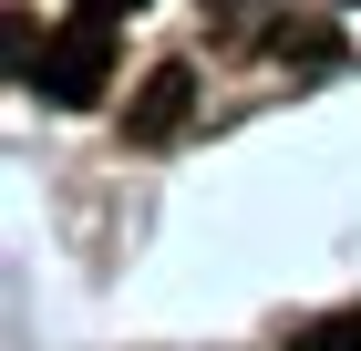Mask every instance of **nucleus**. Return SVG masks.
<instances>
[{
    "label": "nucleus",
    "mask_w": 361,
    "mask_h": 351,
    "mask_svg": "<svg viewBox=\"0 0 361 351\" xmlns=\"http://www.w3.org/2000/svg\"><path fill=\"white\" fill-rule=\"evenodd\" d=\"M0 31H11V83H31V73H42V21H31V11H11Z\"/></svg>",
    "instance_id": "39448f33"
},
{
    "label": "nucleus",
    "mask_w": 361,
    "mask_h": 351,
    "mask_svg": "<svg viewBox=\"0 0 361 351\" xmlns=\"http://www.w3.org/2000/svg\"><path fill=\"white\" fill-rule=\"evenodd\" d=\"M186 114H196V73H186V62H155V73H145V93L124 104V135H135V145H166Z\"/></svg>",
    "instance_id": "f03ea898"
},
{
    "label": "nucleus",
    "mask_w": 361,
    "mask_h": 351,
    "mask_svg": "<svg viewBox=\"0 0 361 351\" xmlns=\"http://www.w3.org/2000/svg\"><path fill=\"white\" fill-rule=\"evenodd\" d=\"M289 351H361V310H331V321H300Z\"/></svg>",
    "instance_id": "20e7f679"
},
{
    "label": "nucleus",
    "mask_w": 361,
    "mask_h": 351,
    "mask_svg": "<svg viewBox=\"0 0 361 351\" xmlns=\"http://www.w3.org/2000/svg\"><path fill=\"white\" fill-rule=\"evenodd\" d=\"M104 83H114V11H73V21L42 42V73H31V93L62 114H83L104 104Z\"/></svg>",
    "instance_id": "f257e3e1"
},
{
    "label": "nucleus",
    "mask_w": 361,
    "mask_h": 351,
    "mask_svg": "<svg viewBox=\"0 0 361 351\" xmlns=\"http://www.w3.org/2000/svg\"><path fill=\"white\" fill-rule=\"evenodd\" d=\"M279 62H341V31L331 21H279Z\"/></svg>",
    "instance_id": "7ed1b4c3"
},
{
    "label": "nucleus",
    "mask_w": 361,
    "mask_h": 351,
    "mask_svg": "<svg viewBox=\"0 0 361 351\" xmlns=\"http://www.w3.org/2000/svg\"><path fill=\"white\" fill-rule=\"evenodd\" d=\"M248 21H258V0H207V31L217 42H248Z\"/></svg>",
    "instance_id": "423d86ee"
},
{
    "label": "nucleus",
    "mask_w": 361,
    "mask_h": 351,
    "mask_svg": "<svg viewBox=\"0 0 361 351\" xmlns=\"http://www.w3.org/2000/svg\"><path fill=\"white\" fill-rule=\"evenodd\" d=\"M83 11H114V21H124V11H145V0H83Z\"/></svg>",
    "instance_id": "0eeeda50"
}]
</instances>
